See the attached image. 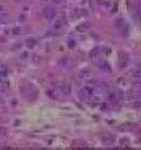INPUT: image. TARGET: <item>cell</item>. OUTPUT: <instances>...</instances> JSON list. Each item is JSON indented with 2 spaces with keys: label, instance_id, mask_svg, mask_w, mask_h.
<instances>
[{
  "label": "cell",
  "instance_id": "obj_2",
  "mask_svg": "<svg viewBox=\"0 0 141 150\" xmlns=\"http://www.w3.org/2000/svg\"><path fill=\"white\" fill-rule=\"evenodd\" d=\"M55 14V11L53 9H51V8H47L45 11H43V15L46 16V18H51L53 17Z\"/></svg>",
  "mask_w": 141,
  "mask_h": 150
},
{
  "label": "cell",
  "instance_id": "obj_3",
  "mask_svg": "<svg viewBox=\"0 0 141 150\" xmlns=\"http://www.w3.org/2000/svg\"><path fill=\"white\" fill-rule=\"evenodd\" d=\"M98 66L100 67L101 69H103V70H109V65L107 64L106 61H104V60H101L100 61V63L98 64Z\"/></svg>",
  "mask_w": 141,
  "mask_h": 150
},
{
  "label": "cell",
  "instance_id": "obj_1",
  "mask_svg": "<svg viewBox=\"0 0 141 150\" xmlns=\"http://www.w3.org/2000/svg\"><path fill=\"white\" fill-rule=\"evenodd\" d=\"M8 76V68L4 64L0 63V78H4Z\"/></svg>",
  "mask_w": 141,
  "mask_h": 150
}]
</instances>
